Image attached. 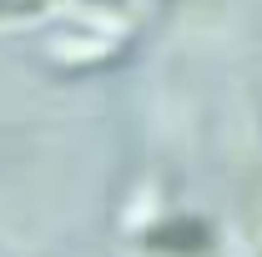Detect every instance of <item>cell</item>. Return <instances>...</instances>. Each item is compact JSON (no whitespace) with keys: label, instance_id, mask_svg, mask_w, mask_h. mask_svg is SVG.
<instances>
[{"label":"cell","instance_id":"cell-1","mask_svg":"<svg viewBox=\"0 0 262 257\" xmlns=\"http://www.w3.org/2000/svg\"><path fill=\"white\" fill-rule=\"evenodd\" d=\"M212 242H217V232L196 212H171V217H162V222H151L141 232V247L162 252V257H207Z\"/></svg>","mask_w":262,"mask_h":257},{"label":"cell","instance_id":"cell-2","mask_svg":"<svg viewBox=\"0 0 262 257\" xmlns=\"http://www.w3.org/2000/svg\"><path fill=\"white\" fill-rule=\"evenodd\" d=\"M46 51L56 56V61H71V66H91V61H106L111 56V46L106 40H81V35H56V40H46Z\"/></svg>","mask_w":262,"mask_h":257},{"label":"cell","instance_id":"cell-3","mask_svg":"<svg viewBox=\"0 0 262 257\" xmlns=\"http://www.w3.org/2000/svg\"><path fill=\"white\" fill-rule=\"evenodd\" d=\"M61 5L66 0H0V26H26V20H40Z\"/></svg>","mask_w":262,"mask_h":257},{"label":"cell","instance_id":"cell-4","mask_svg":"<svg viewBox=\"0 0 262 257\" xmlns=\"http://www.w3.org/2000/svg\"><path fill=\"white\" fill-rule=\"evenodd\" d=\"M91 5H116V0H91Z\"/></svg>","mask_w":262,"mask_h":257}]
</instances>
